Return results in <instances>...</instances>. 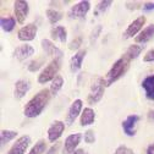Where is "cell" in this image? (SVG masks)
I'll return each mask as SVG.
<instances>
[{"mask_svg":"<svg viewBox=\"0 0 154 154\" xmlns=\"http://www.w3.org/2000/svg\"><path fill=\"white\" fill-rule=\"evenodd\" d=\"M64 131H65V124L60 120H55L48 128V140L53 143H56L57 140L63 136Z\"/></svg>","mask_w":154,"mask_h":154,"instance_id":"8","label":"cell"},{"mask_svg":"<svg viewBox=\"0 0 154 154\" xmlns=\"http://www.w3.org/2000/svg\"><path fill=\"white\" fill-rule=\"evenodd\" d=\"M29 143H31V137L27 136V134L18 137L16 140V142L12 144V147L10 148L8 154H25Z\"/></svg>","mask_w":154,"mask_h":154,"instance_id":"11","label":"cell"},{"mask_svg":"<svg viewBox=\"0 0 154 154\" xmlns=\"http://www.w3.org/2000/svg\"><path fill=\"white\" fill-rule=\"evenodd\" d=\"M72 154H88V153H87L85 149H77V150H76L75 153H72Z\"/></svg>","mask_w":154,"mask_h":154,"instance_id":"40","label":"cell"},{"mask_svg":"<svg viewBox=\"0 0 154 154\" xmlns=\"http://www.w3.org/2000/svg\"><path fill=\"white\" fill-rule=\"evenodd\" d=\"M103 31V27L99 25V26H97L93 31H92V33H91V43H93V42H95L97 41V38L99 37V34H100V32Z\"/></svg>","mask_w":154,"mask_h":154,"instance_id":"33","label":"cell"},{"mask_svg":"<svg viewBox=\"0 0 154 154\" xmlns=\"http://www.w3.org/2000/svg\"><path fill=\"white\" fill-rule=\"evenodd\" d=\"M147 154H154V143L149 144L147 148Z\"/></svg>","mask_w":154,"mask_h":154,"instance_id":"38","label":"cell"},{"mask_svg":"<svg viewBox=\"0 0 154 154\" xmlns=\"http://www.w3.org/2000/svg\"><path fill=\"white\" fill-rule=\"evenodd\" d=\"M105 86H106V82H105V80L103 79V77H100V76H95L94 77V79L92 80L91 91H89V94L87 97L88 104L93 105V104H97L98 102L102 100L103 95H104Z\"/></svg>","mask_w":154,"mask_h":154,"instance_id":"3","label":"cell"},{"mask_svg":"<svg viewBox=\"0 0 154 154\" xmlns=\"http://www.w3.org/2000/svg\"><path fill=\"white\" fill-rule=\"evenodd\" d=\"M14 10H15V16H16V21L18 23H23L25 20L27 18L28 11H29V6L27 2L23 0H17L14 3Z\"/></svg>","mask_w":154,"mask_h":154,"instance_id":"10","label":"cell"},{"mask_svg":"<svg viewBox=\"0 0 154 154\" xmlns=\"http://www.w3.org/2000/svg\"><path fill=\"white\" fill-rule=\"evenodd\" d=\"M141 120V118L138 115H130L127 116L124 121H122V130H124V133L128 137H132L136 134V127H137V124L138 121Z\"/></svg>","mask_w":154,"mask_h":154,"instance_id":"9","label":"cell"},{"mask_svg":"<svg viewBox=\"0 0 154 154\" xmlns=\"http://www.w3.org/2000/svg\"><path fill=\"white\" fill-rule=\"evenodd\" d=\"M143 11L149 12V11H154V2H147L143 4Z\"/></svg>","mask_w":154,"mask_h":154,"instance_id":"37","label":"cell"},{"mask_svg":"<svg viewBox=\"0 0 154 154\" xmlns=\"http://www.w3.org/2000/svg\"><path fill=\"white\" fill-rule=\"evenodd\" d=\"M95 120V112L92 108H85L82 114H81V118H80V125L81 126H89L94 122Z\"/></svg>","mask_w":154,"mask_h":154,"instance_id":"21","label":"cell"},{"mask_svg":"<svg viewBox=\"0 0 154 154\" xmlns=\"http://www.w3.org/2000/svg\"><path fill=\"white\" fill-rule=\"evenodd\" d=\"M38 27L34 23H28L23 27H21L17 32V38L21 42H31L37 37Z\"/></svg>","mask_w":154,"mask_h":154,"instance_id":"7","label":"cell"},{"mask_svg":"<svg viewBox=\"0 0 154 154\" xmlns=\"http://www.w3.org/2000/svg\"><path fill=\"white\" fill-rule=\"evenodd\" d=\"M91 10V3L87 2V0H83V2H80L75 4L70 11H69V17L70 18H75V20H82V18L86 17V15L88 14V11Z\"/></svg>","mask_w":154,"mask_h":154,"instance_id":"5","label":"cell"},{"mask_svg":"<svg viewBox=\"0 0 154 154\" xmlns=\"http://www.w3.org/2000/svg\"><path fill=\"white\" fill-rule=\"evenodd\" d=\"M148 121H154V110L148 111Z\"/></svg>","mask_w":154,"mask_h":154,"instance_id":"39","label":"cell"},{"mask_svg":"<svg viewBox=\"0 0 154 154\" xmlns=\"http://www.w3.org/2000/svg\"><path fill=\"white\" fill-rule=\"evenodd\" d=\"M63 85H64V79L61 76L57 75L51 81V85H50V93H51L53 97H55V95L60 92V89L63 88Z\"/></svg>","mask_w":154,"mask_h":154,"instance_id":"24","label":"cell"},{"mask_svg":"<svg viewBox=\"0 0 154 154\" xmlns=\"http://www.w3.org/2000/svg\"><path fill=\"white\" fill-rule=\"evenodd\" d=\"M147 21V18L146 16H140L137 17L136 20H133L126 28V31L124 32V38L125 39H127V38H132L133 35H136V34H140L144 23Z\"/></svg>","mask_w":154,"mask_h":154,"instance_id":"6","label":"cell"},{"mask_svg":"<svg viewBox=\"0 0 154 154\" xmlns=\"http://www.w3.org/2000/svg\"><path fill=\"white\" fill-rule=\"evenodd\" d=\"M44 63H45V57H38V59H35V60H33V61L29 63L28 70H29L31 72H35V71H38V70L42 67V65H43Z\"/></svg>","mask_w":154,"mask_h":154,"instance_id":"28","label":"cell"},{"mask_svg":"<svg viewBox=\"0 0 154 154\" xmlns=\"http://www.w3.org/2000/svg\"><path fill=\"white\" fill-rule=\"evenodd\" d=\"M142 88L144 89L146 97L149 100H154V75H150L142 81Z\"/></svg>","mask_w":154,"mask_h":154,"instance_id":"19","label":"cell"},{"mask_svg":"<svg viewBox=\"0 0 154 154\" xmlns=\"http://www.w3.org/2000/svg\"><path fill=\"white\" fill-rule=\"evenodd\" d=\"M50 35H51V39L65 43L67 39V31L64 26H55L50 29Z\"/></svg>","mask_w":154,"mask_h":154,"instance_id":"20","label":"cell"},{"mask_svg":"<svg viewBox=\"0 0 154 154\" xmlns=\"http://www.w3.org/2000/svg\"><path fill=\"white\" fill-rule=\"evenodd\" d=\"M0 25H2V28L5 32H11V31H14V28L16 26V18L12 16L2 17L0 18Z\"/></svg>","mask_w":154,"mask_h":154,"instance_id":"23","label":"cell"},{"mask_svg":"<svg viewBox=\"0 0 154 154\" xmlns=\"http://www.w3.org/2000/svg\"><path fill=\"white\" fill-rule=\"evenodd\" d=\"M144 63H154V49H150L146 53L144 57H143Z\"/></svg>","mask_w":154,"mask_h":154,"instance_id":"36","label":"cell"},{"mask_svg":"<svg viewBox=\"0 0 154 154\" xmlns=\"http://www.w3.org/2000/svg\"><path fill=\"white\" fill-rule=\"evenodd\" d=\"M81 140H82L81 133H72L70 136H67L65 140V143H64V154L75 153L77 150L76 148L81 143Z\"/></svg>","mask_w":154,"mask_h":154,"instance_id":"12","label":"cell"},{"mask_svg":"<svg viewBox=\"0 0 154 154\" xmlns=\"http://www.w3.org/2000/svg\"><path fill=\"white\" fill-rule=\"evenodd\" d=\"M29 89H31V82L28 80H18L15 83V89H14L15 98L16 99H22Z\"/></svg>","mask_w":154,"mask_h":154,"instance_id":"17","label":"cell"},{"mask_svg":"<svg viewBox=\"0 0 154 154\" xmlns=\"http://www.w3.org/2000/svg\"><path fill=\"white\" fill-rule=\"evenodd\" d=\"M112 2H99L97 5V11H95V15L99 12H105L110 6H111Z\"/></svg>","mask_w":154,"mask_h":154,"instance_id":"30","label":"cell"},{"mask_svg":"<svg viewBox=\"0 0 154 154\" xmlns=\"http://www.w3.org/2000/svg\"><path fill=\"white\" fill-rule=\"evenodd\" d=\"M126 8L128 10H137L140 8H143V3H141V2H126Z\"/></svg>","mask_w":154,"mask_h":154,"instance_id":"34","label":"cell"},{"mask_svg":"<svg viewBox=\"0 0 154 154\" xmlns=\"http://www.w3.org/2000/svg\"><path fill=\"white\" fill-rule=\"evenodd\" d=\"M45 149H47V143L44 140H39L32 148L31 150L28 152V154H43L45 153Z\"/></svg>","mask_w":154,"mask_h":154,"instance_id":"27","label":"cell"},{"mask_svg":"<svg viewBox=\"0 0 154 154\" xmlns=\"http://www.w3.org/2000/svg\"><path fill=\"white\" fill-rule=\"evenodd\" d=\"M82 37H76V38H73V39L69 43V49L70 50H77L79 51L80 50V48H81V45H82Z\"/></svg>","mask_w":154,"mask_h":154,"instance_id":"29","label":"cell"},{"mask_svg":"<svg viewBox=\"0 0 154 154\" xmlns=\"http://www.w3.org/2000/svg\"><path fill=\"white\" fill-rule=\"evenodd\" d=\"M114 154H134L133 150L126 146H119L116 149H115Z\"/></svg>","mask_w":154,"mask_h":154,"instance_id":"32","label":"cell"},{"mask_svg":"<svg viewBox=\"0 0 154 154\" xmlns=\"http://www.w3.org/2000/svg\"><path fill=\"white\" fill-rule=\"evenodd\" d=\"M51 98V93L50 89H42L38 92L32 99H29V102L26 104L23 112H25V116L33 119L37 118L43 112V110L45 109V106L48 105V103L50 102Z\"/></svg>","mask_w":154,"mask_h":154,"instance_id":"1","label":"cell"},{"mask_svg":"<svg viewBox=\"0 0 154 154\" xmlns=\"http://www.w3.org/2000/svg\"><path fill=\"white\" fill-rule=\"evenodd\" d=\"M85 142L88 144H92L95 142V134H94L93 130H87L85 132Z\"/></svg>","mask_w":154,"mask_h":154,"instance_id":"31","label":"cell"},{"mask_svg":"<svg viewBox=\"0 0 154 154\" xmlns=\"http://www.w3.org/2000/svg\"><path fill=\"white\" fill-rule=\"evenodd\" d=\"M41 44H42V48H43V50L45 51V54L48 56H51L53 59H61V57H63L61 49L57 48L51 41H49V39H42Z\"/></svg>","mask_w":154,"mask_h":154,"instance_id":"14","label":"cell"},{"mask_svg":"<svg viewBox=\"0 0 154 154\" xmlns=\"http://www.w3.org/2000/svg\"><path fill=\"white\" fill-rule=\"evenodd\" d=\"M130 63H131V60L125 55H122L120 59L115 61L114 65L111 66V69L106 73V80H105L106 86H111L114 82L120 80L130 69Z\"/></svg>","mask_w":154,"mask_h":154,"instance_id":"2","label":"cell"},{"mask_svg":"<svg viewBox=\"0 0 154 154\" xmlns=\"http://www.w3.org/2000/svg\"><path fill=\"white\" fill-rule=\"evenodd\" d=\"M16 136H17V132H16V131L2 130V133H0V141H2V146H5V144L9 143L10 141H12Z\"/></svg>","mask_w":154,"mask_h":154,"instance_id":"26","label":"cell"},{"mask_svg":"<svg viewBox=\"0 0 154 154\" xmlns=\"http://www.w3.org/2000/svg\"><path fill=\"white\" fill-rule=\"evenodd\" d=\"M61 67V59H53L38 76V82L41 85H45L50 81H53L55 77L57 76V72H59Z\"/></svg>","mask_w":154,"mask_h":154,"instance_id":"4","label":"cell"},{"mask_svg":"<svg viewBox=\"0 0 154 154\" xmlns=\"http://www.w3.org/2000/svg\"><path fill=\"white\" fill-rule=\"evenodd\" d=\"M34 54V48L29 44H22L15 48L14 50V56L18 61H25L26 59L31 57Z\"/></svg>","mask_w":154,"mask_h":154,"instance_id":"15","label":"cell"},{"mask_svg":"<svg viewBox=\"0 0 154 154\" xmlns=\"http://www.w3.org/2000/svg\"><path fill=\"white\" fill-rule=\"evenodd\" d=\"M60 147H61V144L59 143V142H56V143H54L44 154H59V150H60Z\"/></svg>","mask_w":154,"mask_h":154,"instance_id":"35","label":"cell"},{"mask_svg":"<svg viewBox=\"0 0 154 154\" xmlns=\"http://www.w3.org/2000/svg\"><path fill=\"white\" fill-rule=\"evenodd\" d=\"M82 108H83V103L81 99H76L72 102V104L70 105L69 111H67V116H66V124L67 125H72L75 122V120L79 118V115L81 114Z\"/></svg>","mask_w":154,"mask_h":154,"instance_id":"13","label":"cell"},{"mask_svg":"<svg viewBox=\"0 0 154 154\" xmlns=\"http://www.w3.org/2000/svg\"><path fill=\"white\" fill-rule=\"evenodd\" d=\"M154 38V23L147 26L146 28H143L141 31V33L138 35L134 37V42H136L137 44H146L147 42H149L150 39H153Z\"/></svg>","mask_w":154,"mask_h":154,"instance_id":"18","label":"cell"},{"mask_svg":"<svg viewBox=\"0 0 154 154\" xmlns=\"http://www.w3.org/2000/svg\"><path fill=\"white\" fill-rule=\"evenodd\" d=\"M143 47H144V45L132 44V45L128 47V49L126 50V53H125L124 55L127 56L128 59L132 61V60H134V59H137V57H138V55H140V54L142 53V50H143Z\"/></svg>","mask_w":154,"mask_h":154,"instance_id":"22","label":"cell"},{"mask_svg":"<svg viewBox=\"0 0 154 154\" xmlns=\"http://www.w3.org/2000/svg\"><path fill=\"white\" fill-rule=\"evenodd\" d=\"M45 15H47L48 21H49L51 25H55L56 22H59L61 18H63V16H64L63 12L57 11V10H55V9H48L47 12H45Z\"/></svg>","mask_w":154,"mask_h":154,"instance_id":"25","label":"cell"},{"mask_svg":"<svg viewBox=\"0 0 154 154\" xmlns=\"http://www.w3.org/2000/svg\"><path fill=\"white\" fill-rule=\"evenodd\" d=\"M87 50L86 49H80L79 51H76V54L70 59V70L75 73L77 71H80L82 67V63L86 57Z\"/></svg>","mask_w":154,"mask_h":154,"instance_id":"16","label":"cell"}]
</instances>
